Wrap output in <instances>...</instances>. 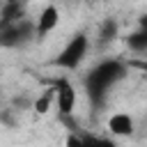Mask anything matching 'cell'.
<instances>
[{"mask_svg":"<svg viewBox=\"0 0 147 147\" xmlns=\"http://www.w3.org/2000/svg\"><path fill=\"white\" fill-rule=\"evenodd\" d=\"M126 74H129V62L122 60H101L99 64H94L85 76V92L90 101L96 108H101L106 103L108 90L115 87Z\"/></svg>","mask_w":147,"mask_h":147,"instance_id":"obj_1","label":"cell"},{"mask_svg":"<svg viewBox=\"0 0 147 147\" xmlns=\"http://www.w3.org/2000/svg\"><path fill=\"white\" fill-rule=\"evenodd\" d=\"M90 46H92L90 34H87V32H76V34L62 46V51L53 57V64H55L57 69H64V71H76V69L83 64V60L87 57Z\"/></svg>","mask_w":147,"mask_h":147,"instance_id":"obj_2","label":"cell"},{"mask_svg":"<svg viewBox=\"0 0 147 147\" xmlns=\"http://www.w3.org/2000/svg\"><path fill=\"white\" fill-rule=\"evenodd\" d=\"M53 90H55V108H57L60 117L74 115L76 103H78V92H76L74 83L67 76H60L57 80H53Z\"/></svg>","mask_w":147,"mask_h":147,"instance_id":"obj_3","label":"cell"},{"mask_svg":"<svg viewBox=\"0 0 147 147\" xmlns=\"http://www.w3.org/2000/svg\"><path fill=\"white\" fill-rule=\"evenodd\" d=\"M57 25H60V7H57V5H53V2H48V5L39 11V16L34 18L37 39H46V37H48Z\"/></svg>","mask_w":147,"mask_h":147,"instance_id":"obj_4","label":"cell"},{"mask_svg":"<svg viewBox=\"0 0 147 147\" xmlns=\"http://www.w3.org/2000/svg\"><path fill=\"white\" fill-rule=\"evenodd\" d=\"M106 129H108L113 136H117V138H126V136L133 133V129H136V119H133L131 113H126V110H117V113H110V115H108V119H106Z\"/></svg>","mask_w":147,"mask_h":147,"instance_id":"obj_5","label":"cell"},{"mask_svg":"<svg viewBox=\"0 0 147 147\" xmlns=\"http://www.w3.org/2000/svg\"><path fill=\"white\" fill-rule=\"evenodd\" d=\"M126 46L133 53H147V16H142L138 30L126 37Z\"/></svg>","mask_w":147,"mask_h":147,"instance_id":"obj_6","label":"cell"},{"mask_svg":"<svg viewBox=\"0 0 147 147\" xmlns=\"http://www.w3.org/2000/svg\"><path fill=\"white\" fill-rule=\"evenodd\" d=\"M53 103H55V90H53V85H51V87H46L39 96H34V101H32V110H34L37 115H46V113L51 110Z\"/></svg>","mask_w":147,"mask_h":147,"instance_id":"obj_7","label":"cell"},{"mask_svg":"<svg viewBox=\"0 0 147 147\" xmlns=\"http://www.w3.org/2000/svg\"><path fill=\"white\" fill-rule=\"evenodd\" d=\"M117 32H119V23H117L115 18H106V21L101 23V28H99V41H101V44L113 41V39L117 37Z\"/></svg>","mask_w":147,"mask_h":147,"instance_id":"obj_8","label":"cell"},{"mask_svg":"<svg viewBox=\"0 0 147 147\" xmlns=\"http://www.w3.org/2000/svg\"><path fill=\"white\" fill-rule=\"evenodd\" d=\"M129 67H138V69L145 74V78H147V62H142V60H133V62H129Z\"/></svg>","mask_w":147,"mask_h":147,"instance_id":"obj_9","label":"cell"},{"mask_svg":"<svg viewBox=\"0 0 147 147\" xmlns=\"http://www.w3.org/2000/svg\"><path fill=\"white\" fill-rule=\"evenodd\" d=\"M0 48H2V23H0Z\"/></svg>","mask_w":147,"mask_h":147,"instance_id":"obj_10","label":"cell"}]
</instances>
